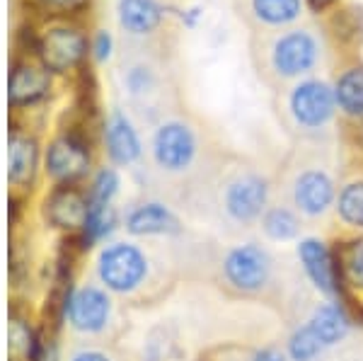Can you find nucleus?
<instances>
[{
  "label": "nucleus",
  "mask_w": 363,
  "mask_h": 361,
  "mask_svg": "<svg viewBox=\"0 0 363 361\" xmlns=\"http://www.w3.org/2000/svg\"><path fill=\"white\" fill-rule=\"evenodd\" d=\"M322 54L325 42L313 25H291L250 37L252 68L262 83L277 92L310 78L320 66Z\"/></svg>",
  "instance_id": "nucleus-1"
},
{
  "label": "nucleus",
  "mask_w": 363,
  "mask_h": 361,
  "mask_svg": "<svg viewBox=\"0 0 363 361\" xmlns=\"http://www.w3.org/2000/svg\"><path fill=\"white\" fill-rule=\"evenodd\" d=\"M284 184L291 209H296L301 218L320 221L337 204V177L327 150L320 148V141H303L301 148L294 150V155L286 160Z\"/></svg>",
  "instance_id": "nucleus-2"
},
{
  "label": "nucleus",
  "mask_w": 363,
  "mask_h": 361,
  "mask_svg": "<svg viewBox=\"0 0 363 361\" xmlns=\"http://www.w3.org/2000/svg\"><path fill=\"white\" fill-rule=\"evenodd\" d=\"M119 78L131 104L143 112H162L174 95L167 51L124 44L119 58Z\"/></svg>",
  "instance_id": "nucleus-3"
},
{
  "label": "nucleus",
  "mask_w": 363,
  "mask_h": 361,
  "mask_svg": "<svg viewBox=\"0 0 363 361\" xmlns=\"http://www.w3.org/2000/svg\"><path fill=\"white\" fill-rule=\"evenodd\" d=\"M277 107L281 124L298 133L301 141H320L339 112L335 87L313 75L281 90Z\"/></svg>",
  "instance_id": "nucleus-4"
},
{
  "label": "nucleus",
  "mask_w": 363,
  "mask_h": 361,
  "mask_svg": "<svg viewBox=\"0 0 363 361\" xmlns=\"http://www.w3.org/2000/svg\"><path fill=\"white\" fill-rule=\"evenodd\" d=\"M150 160L162 174H191L206 160L203 131L186 116H165L150 136Z\"/></svg>",
  "instance_id": "nucleus-5"
},
{
  "label": "nucleus",
  "mask_w": 363,
  "mask_h": 361,
  "mask_svg": "<svg viewBox=\"0 0 363 361\" xmlns=\"http://www.w3.org/2000/svg\"><path fill=\"white\" fill-rule=\"evenodd\" d=\"M272 182L257 167L225 165L218 167V201L225 218L235 226H252L269 209Z\"/></svg>",
  "instance_id": "nucleus-6"
},
{
  "label": "nucleus",
  "mask_w": 363,
  "mask_h": 361,
  "mask_svg": "<svg viewBox=\"0 0 363 361\" xmlns=\"http://www.w3.org/2000/svg\"><path fill=\"white\" fill-rule=\"evenodd\" d=\"M97 279L109 294L131 296L145 287L150 277V260L136 243L119 240L99 250L95 262Z\"/></svg>",
  "instance_id": "nucleus-7"
},
{
  "label": "nucleus",
  "mask_w": 363,
  "mask_h": 361,
  "mask_svg": "<svg viewBox=\"0 0 363 361\" xmlns=\"http://www.w3.org/2000/svg\"><path fill=\"white\" fill-rule=\"evenodd\" d=\"M116 22L124 44L169 51V8L167 0H116Z\"/></svg>",
  "instance_id": "nucleus-8"
},
{
  "label": "nucleus",
  "mask_w": 363,
  "mask_h": 361,
  "mask_svg": "<svg viewBox=\"0 0 363 361\" xmlns=\"http://www.w3.org/2000/svg\"><path fill=\"white\" fill-rule=\"evenodd\" d=\"M90 39L78 25L56 20L39 32L34 56L37 61H42V66L51 75H63L83 66L90 54Z\"/></svg>",
  "instance_id": "nucleus-9"
},
{
  "label": "nucleus",
  "mask_w": 363,
  "mask_h": 361,
  "mask_svg": "<svg viewBox=\"0 0 363 361\" xmlns=\"http://www.w3.org/2000/svg\"><path fill=\"white\" fill-rule=\"evenodd\" d=\"M220 270L228 289L240 296H262L272 287L274 260L259 243H242L228 250Z\"/></svg>",
  "instance_id": "nucleus-10"
},
{
  "label": "nucleus",
  "mask_w": 363,
  "mask_h": 361,
  "mask_svg": "<svg viewBox=\"0 0 363 361\" xmlns=\"http://www.w3.org/2000/svg\"><path fill=\"white\" fill-rule=\"evenodd\" d=\"M92 170V143L85 131L63 129L44 150V172L54 184H78Z\"/></svg>",
  "instance_id": "nucleus-11"
},
{
  "label": "nucleus",
  "mask_w": 363,
  "mask_h": 361,
  "mask_svg": "<svg viewBox=\"0 0 363 361\" xmlns=\"http://www.w3.org/2000/svg\"><path fill=\"white\" fill-rule=\"evenodd\" d=\"M112 320L109 291L97 284L73 287L66 301V323L80 335H99Z\"/></svg>",
  "instance_id": "nucleus-12"
},
{
  "label": "nucleus",
  "mask_w": 363,
  "mask_h": 361,
  "mask_svg": "<svg viewBox=\"0 0 363 361\" xmlns=\"http://www.w3.org/2000/svg\"><path fill=\"white\" fill-rule=\"evenodd\" d=\"M296 252L308 282L330 301H342L344 289L337 270L335 248H330V243L320 240V238H303L298 240Z\"/></svg>",
  "instance_id": "nucleus-13"
},
{
  "label": "nucleus",
  "mask_w": 363,
  "mask_h": 361,
  "mask_svg": "<svg viewBox=\"0 0 363 361\" xmlns=\"http://www.w3.org/2000/svg\"><path fill=\"white\" fill-rule=\"evenodd\" d=\"M87 211H90V196L87 189L78 184H54L42 204V216L46 223L68 235H80Z\"/></svg>",
  "instance_id": "nucleus-14"
},
{
  "label": "nucleus",
  "mask_w": 363,
  "mask_h": 361,
  "mask_svg": "<svg viewBox=\"0 0 363 361\" xmlns=\"http://www.w3.org/2000/svg\"><path fill=\"white\" fill-rule=\"evenodd\" d=\"M233 10L238 20L255 34L298 25L303 0H233Z\"/></svg>",
  "instance_id": "nucleus-15"
},
{
  "label": "nucleus",
  "mask_w": 363,
  "mask_h": 361,
  "mask_svg": "<svg viewBox=\"0 0 363 361\" xmlns=\"http://www.w3.org/2000/svg\"><path fill=\"white\" fill-rule=\"evenodd\" d=\"M51 73L32 56H15L10 68L8 100L13 109H27L51 95Z\"/></svg>",
  "instance_id": "nucleus-16"
},
{
  "label": "nucleus",
  "mask_w": 363,
  "mask_h": 361,
  "mask_svg": "<svg viewBox=\"0 0 363 361\" xmlns=\"http://www.w3.org/2000/svg\"><path fill=\"white\" fill-rule=\"evenodd\" d=\"M102 136H104V153H107V158L112 160L114 165L128 167V165H133V162H138L140 155H143L140 133L121 109H114V112L107 116Z\"/></svg>",
  "instance_id": "nucleus-17"
},
{
  "label": "nucleus",
  "mask_w": 363,
  "mask_h": 361,
  "mask_svg": "<svg viewBox=\"0 0 363 361\" xmlns=\"http://www.w3.org/2000/svg\"><path fill=\"white\" fill-rule=\"evenodd\" d=\"M42 165V148L32 133L15 129L10 131L8 143V179L15 189H32Z\"/></svg>",
  "instance_id": "nucleus-18"
},
{
  "label": "nucleus",
  "mask_w": 363,
  "mask_h": 361,
  "mask_svg": "<svg viewBox=\"0 0 363 361\" xmlns=\"http://www.w3.org/2000/svg\"><path fill=\"white\" fill-rule=\"evenodd\" d=\"M124 228L133 238H157V235H179L182 221L169 206L160 201H140L131 206L124 218Z\"/></svg>",
  "instance_id": "nucleus-19"
},
{
  "label": "nucleus",
  "mask_w": 363,
  "mask_h": 361,
  "mask_svg": "<svg viewBox=\"0 0 363 361\" xmlns=\"http://www.w3.org/2000/svg\"><path fill=\"white\" fill-rule=\"evenodd\" d=\"M308 325L315 330V335L322 340L325 347H335L339 342H344L354 328V318L347 311V306L342 301H330L315 306L313 316L308 318Z\"/></svg>",
  "instance_id": "nucleus-20"
},
{
  "label": "nucleus",
  "mask_w": 363,
  "mask_h": 361,
  "mask_svg": "<svg viewBox=\"0 0 363 361\" xmlns=\"http://www.w3.org/2000/svg\"><path fill=\"white\" fill-rule=\"evenodd\" d=\"M337 270L342 279L344 296L347 294H363V238L351 235L344 238L335 245Z\"/></svg>",
  "instance_id": "nucleus-21"
},
{
  "label": "nucleus",
  "mask_w": 363,
  "mask_h": 361,
  "mask_svg": "<svg viewBox=\"0 0 363 361\" xmlns=\"http://www.w3.org/2000/svg\"><path fill=\"white\" fill-rule=\"evenodd\" d=\"M337 107L347 119L363 121V63H351L337 75Z\"/></svg>",
  "instance_id": "nucleus-22"
},
{
  "label": "nucleus",
  "mask_w": 363,
  "mask_h": 361,
  "mask_svg": "<svg viewBox=\"0 0 363 361\" xmlns=\"http://www.w3.org/2000/svg\"><path fill=\"white\" fill-rule=\"evenodd\" d=\"M262 231L269 240L274 243H289L296 240L301 235L303 228V218L296 209L286 206V204H279V206H269L267 213L262 216Z\"/></svg>",
  "instance_id": "nucleus-23"
},
{
  "label": "nucleus",
  "mask_w": 363,
  "mask_h": 361,
  "mask_svg": "<svg viewBox=\"0 0 363 361\" xmlns=\"http://www.w3.org/2000/svg\"><path fill=\"white\" fill-rule=\"evenodd\" d=\"M335 213L344 223V228L354 231V235L363 233V177L351 179L339 189Z\"/></svg>",
  "instance_id": "nucleus-24"
},
{
  "label": "nucleus",
  "mask_w": 363,
  "mask_h": 361,
  "mask_svg": "<svg viewBox=\"0 0 363 361\" xmlns=\"http://www.w3.org/2000/svg\"><path fill=\"white\" fill-rule=\"evenodd\" d=\"M116 226H119V213H116L114 204H90L87 221H85L83 231H80V240H83L87 248L97 245V243L114 235Z\"/></svg>",
  "instance_id": "nucleus-25"
},
{
  "label": "nucleus",
  "mask_w": 363,
  "mask_h": 361,
  "mask_svg": "<svg viewBox=\"0 0 363 361\" xmlns=\"http://www.w3.org/2000/svg\"><path fill=\"white\" fill-rule=\"evenodd\" d=\"M325 349L327 347L322 345V340L315 335V330L310 328L306 320V323L298 325L294 333H291L289 345H286V354H289L291 361H315Z\"/></svg>",
  "instance_id": "nucleus-26"
},
{
  "label": "nucleus",
  "mask_w": 363,
  "mask_h": 361,
  "mask_svg": "<svg viewBox=\"0 0 363 361\" xmlns=\"http://www.w3.org/2000/svg\"><path fill=\"white\" fill-rule=\"evenodd\" d=\"M121 179L119 172L114 167H99V170L92 174L90 187H87V196H90V204H114L116 194H119Z\"/></svg>",
  "instance_id": "nucleus-27"
},
{
  "label": "nucleus",
  "mask_w": 363,
  "mask_h": 361,
  "mask_svg": "<svg viewBox=\"0 0 363 361\" xmlns=\"http://www.w3.org/2000/svg\"><path fill=\"white\" fill-rule=\"evenodd\" d=\"M27 361H61V354H58V342H56V330L44 328L37 330L32 342V349L27 354Z\"/></svg>",
  "instance_id": "nucleus-28"
},
{
  "label": "nucleus",
  "mask_w": 363,
  "mask_h": 361,
  "mask_svg": "<svg viewBox=\"0 0 363 361\" xmlns=\"http://www.w3.org/2000/svg\"><path fill=\"white\" fill-rule=\"evenodd\" d=\"M34 3L51 15H75V13H80L90 0H34Z\"/></svg>",
  "instance_id": "nucleus-29"
},
{
  "label": "nucleus",
  "mask_w": 363,
  "mask_h": 361,
  "mask_svg": "<svg viewBox=\"0 0 363 361\" xmlns=\"http://www.w3.org/2000/svg\"><path fill=\"white\" fill-rule=\"evenodd\" d=\"M92 51H95V56L99 58V61H104L109 54H112V37H109L104 29H99L97 32V37L92 39V46H90Z\"/></svg>",
  "instance_id": "nucleus-30"
},
{
  "label": "nucleus",
  "mask_w": 363,
  "mask_h": 361,
  "mask_svg": "<svg viewBox=\"0 0 363 361\" xmlns=\"http://www.w3.org/2000/svg\"><path fill=\"white\" fill-rule=\"evenodd\" d=\"M68 361H114L104 349H80Z\"/></svg>",
  "instance_id": "nucleus-31"
},
{
  "label": "nucleus",
  "mask_w": 363,
  "mask_h": 361,
  "mask_svg": "<svg viewBox=\"0 0 363 361\" xmlns=\"http://www.w3.org/2000/svg\"><path fill=\"white\" fill-rule=\"evenodd\" d=\"M250 361H289V354L281 352L279 347H264L259 352L252 354Z\"/></svg>",
  "instance_id": "nucleus-32"
},
{
  "label": "nucleus",
  "mask_w": 363,
  "mask_h": 361,
  "mask_svg": "<svg viewBox=\"0 0 363 361\" xmlns=\"http://www.w3.org/2000/svg\"><path fill=\"white\" fill-rule=\"evenodd\" d=\"M330 3H335V0H310V5H313V8H327Z\"/></svg>",
  "instance_id": "nucleus-33"
}]
</instances>
